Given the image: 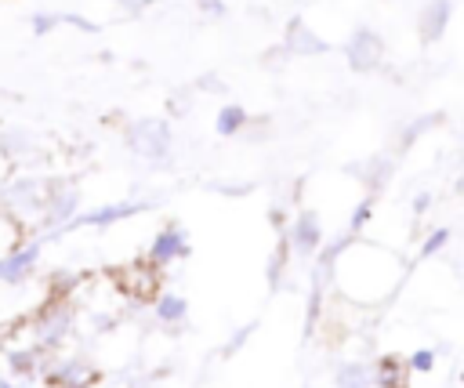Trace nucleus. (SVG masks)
<instances>
[{"mask_svg": "<svg viewBox=\"0 0 464 388\" xmlns=\"http://www.w3.org/2000/svg\"><path fill=\"white\" fill-rule=\"evenodd\" d=\"M268 221H272V228L286 232V210H283V207H272V210H268Z\"/></svg>", "mask_w": 464, "mask_h": 388, "instance_id": "obj_27", "label": "nucleus"}, {"mask_svg": "<svg viewBox=\"0 0 464 388\" xmlns=\"http://www.w3.org/2000/svg\"><path fill=\"white\" fill-rule=\"evenodd\" d=\"M120 4H123V7H127V11H141V7H145V4H149V0H120Z\"/></svg>", "mask_w": 464, "mask_h": 388, "instance_id": "obj_28", "label": "nucleus"}, {"mask_svg": "<svg viewBox=\"0 0 464 388\" xmlns=\"http://www.w3.org/2000/svg\"><path fill=\"white\" fill-rule=\"evenodd\" d=\"M36 149V138L29 134V131H22V127H11V131H0V152L4 156H25V152H33Z\"/></svg>", "mask_w": 464, "mask_h": 388, "instance_id": "obj_18", "label": "nucleus"}, {"mask_svg": "<svg viewBox=\"0 0 464 388\" xmlns=\"http://www.w3.org/2000/svg\"><path fill=\"white\" fill-rule=\"evenodd\" d=\"M152 312H156V319L160 323H167V326H178V323H185V315H188V301H185V294H160L156 301H152Z\"/></svg>", "mask_w": 464, "mask_h": 388, "instance_id": "obj_15", "label": "nucleus"}, {"mask_svg": "<svg viewBox=\"0 0 464 388\" xmlns=\"http://www.w3.org/2000/svg\"><path fill=\"white\" fill-rule=\"evenodd\" d=\"M0 199L7 203L11 214L18 218H33V214H44V203H47V181L44 178H14L0 189Z\"/></svg>", "mask_w": 464, "mask_h": 388, "instance_id": "obj_3", "label": "nucleus"}, {"mask_svg": "<svg viewBox=\"0 0 464 388\" xmlns=\"http://www.w3.org/2000/svg\"><path fill=\"white\" fill-rule=\"evenodd\" d=\"M373 218V196H366L362 203H355V210H352V218H348V236H359L362 228H366V221Z\"/></svg>", "mask_w": 464, "mask_h": 388, "instance_id": "obj_20", "label": "nucleus"}, {"mask_svg": "<svg viewBox=\"0 0 464 388\" xmlns=\"http://www.w3.org/2000/svg\"><path fill=\"white\" fill-rule=\"evenodd\" d=\"M283 236H286V247H294L297 257H312V254L326 243V236H323V218H319L312 207L297 210V218L286 225Z\"/></svg>", "mask_w": 464, "mask_h": 388, "instance_id": "obj_5", "label": "nucleus"}, {"mask_svg": "<svg viewBox=\"0 0 464 388\" xmlns=\"http://www.w3.org/2000/svg\"><path fill=\"white\" fill-rule=\"evenodd\" d=\"M80 207V189L72 181H47V203H44V221L51 228H65L76 218Z\"/></svg>", "mask_w": 464, "mask_h": 388, "instance_id": "obj_7", "label": "nucleus"}, {"mask_svg": "<svg viewBox=\"0 0 464 388\" xmlns=\"http://www.w3.org/2000/svg\"><path fill=\"white\" fill-rule=\"evenodd\" d=\"M29 29H33V36H47L51 29H58V15L54 11H36V15H29Z\"/></svg>", "mask_w": 464, "mask_h": 388, "instance_id": "obj_23", "label": "nucleus"}, {"mask_svg": "<svg viewBox=\"0 0 464 388\" xmlns=\"http://www.w3.org/2000/svg\"><path fill=\"white\" fill-rule=\"evenodd\" d=\"M25 388H29V384H25Z\"/></svg>", "mask_w": 464, "mask_h": 388, "instance_id": "obj_29", "label": "nucleus"}, {"mask_svg": "<svg viewBox=\"0 0 464 388\" xmlns=\"http://www.w3.org/2000/svg\"><path fill=\"white\" fill-rule=\"evenodd\" d=\"M352 174H359V178H362V185H366V189H370V196H373V192H381V189L388 185V178L395 174V160H392L388 152H373L366 163H355V167H352Z\"/></svg>", "mask_w": 464, "mask_h": 388, "instance_id": "obj_14", "label": "nucleus"}, {"mask_svg": "<svg viewBox=\"0 0 464 388\" xmlns=\"http://www.w3.org/2000/svg\"><path fill=\"white\" fill-rule=\"evenodd\" d=\"M188 254H192V247H188L185 228H181L178 221H170V225H163V228L152 236V243H149V250H145V261L156 265V268H163V265H174L178 257H188Z\"/></svg>", "mask_w": 464, "mask_h": 388, "instance_id": "obj_6", "label": "nucleus"}, {"mask_svg": "<svg viewBox=\"0 0 464 388\" xmlns=\"http://www.w3.org/2000/svg\"><path fill=\"white\" fill-rule=\"evenodd\" d=\"M246 123H250L246 109H243V105H236V102H228V105H221V109H218L214 131H218L221 138H232V134H239V131H243Z\"/></svg>", "mask_w": 464, "mask_h": 388, "instance_id": "obj_17", "label": "nucleus"}, {"mask_svg": "<svg viewBox=\"0 0 464 388\" xmlns=\"http://www.w3.org/2000/svg\"><path fill=\"white\" fill-rule=\"evenodd\" d=\"M406 366H410V373H431V370H435V348H417V352H410Z\"/></svg>", "mask_w": 464, "mask_h": 388, "instance_id": "obj_22", "label": "nucleus"}, {"mask_svg": "<svg viewBox=\"0 0 464 388\" xmlns=\"http://www.w3.org/2000/svg\"><path fill=\"white\" fill-rule=\"evenodd\" d=\"M127 149L149 163H163L174 149V134H170V123L163 116H145V120H134L127 127Z\"/></svg>", "mask_w": 464, "mask_h": 388, "instance_id": "obj_1", "label": "nucleus"}, {"mask_svg": "<svg viewBox=\"0 0 464 388\" xmlns=\"http://www.w3.org/2000/svg\"><path fill=\"white\" fill-rule=\"evenodd\" d=\"M450 18H453V0H428V4L420 7V15H417V33H420V40H424V44L439 40V36L446 33Z\"/></svg>", "mask_w": 464, "mask_h": 388, "instance_id": "obj_12", "label": "nucleus"}, {"mask_svg": "<svg viewBox=\"0 0 464 388\" xmlns=\"http://www.w3.org/2000/svg\"><path fill=\"white\" fill-rule=\"evenodd\" d=\"M163 268H156V265H149L145 257L141 261H127V265H120V268H112L109 272V279H112V286L123 294V297H130V301H156L160 294H163V276H160Z\"/></svg>", "mask_w": 464, "mask_h": 388, "instance_id": "obj_2", "label": "nucleus"}, {"mask_svg": "<svg viewBox=\"0 0 464 388\" xmlns=\"http://www.w3.org/2000/svg\"><path fill=\"white\" fill-rule=\"evenodd\" d=\"M199 11H203V15H214V18H221L228 7H225V0H199Z\"/></svg>", "mask_w": 464, "mask_h": 388, "instance_id": "obj_26", "label": "nucleus"}, {"mask_svg": "<svg viewBox=\"0 0 464 388\" xmlns=\"http://www.w3.org/2000/svg\"><path fill=\"white\" fill-rule=\"evenodd\" d=\"M439 120H442V112H424V116H417V120H413V123H410V127L399 134V145H402V149H410V145H413V141H417L424 131H431Z\"/></svg>", "mask_w": 464, "mask_h": 388, "instance_id": "obj_19", "label": "nucleus"}, {"mask_svg": "<svg viewBox=\"0 0 464 388\" xmlns=\"http://www.w3.org/2000/svg\"><path fill=\"white\" fill-rule=\"evenodd\" d=\"M250 334H254V323H243L228 341H225V348H221V355H236V352H243V344L250 341Z\"/></svg>", "mask_w": 464, "mask_h": 388, "instance_id": "obj_24", "label": "nucleus"}, {"mask_svg": "<svg viewBox=\"0 0 464 388\" xmlns=\"http://www.w3.org/2000/svg\"><path fill=\"white\" fill-rule=\"evenodd\" d=\"M44 381H47L51 388H94V384L102 381V370H94L83 355H69V359L47 363Z\"/></svg>", "mask_w": 464, "mask_h": 388, "instance_id": "obj_4", "label": "nucleus"}, {"mask_svg": "<svg viewBox=\"0 0 464 388\" xmlns=\"http://www.w3.org/2000/svg\"><path fill=\"white\" fill-rule=\"evenodd\" d=\"M370 377H373L377 388H410V366H406V355L384 352V355L370 366Z\"/></svg>", "mask_w": 464, "mask_h": 388, "instance_id": "obj_13", "label": "nucleus"}, {"mask_svg": "<svg viewBox=\"0 0 464 388\" xmlns=\"http://www.w3.org/2000/svg\"><path fill=\"white\" fill-rule=\"evenodd\" d=\"M334 388H373V377H370V366L359 363V359H348L334 370Z\"/></svg>", "mask_w": 464, "mask_h": 388, "instance_id": "obj_16", "label": "nucleus"}, {"mask_svg": "<svg viewBox=\"0 0 464 388\" xmlns=\"http://www.w3.org/2000/svg\"><path fill=\"white\" fill-rule=\"evenodd\" d=\"M326 40L319 33H312L304 25V18H290L286 25V36H283V51L286 54H297V58H312V54H326Z\"/></svg>", "mask_w": 464, "mask_h": 388, "instance_id": "obj_11", "label": "nucleus"}, {"mask_svg": "<svg viewBox=\"0 0 464 388\" xmlns=\"http://www.w3.org/2000/svg\"><path fill=\"white\" fill-rule=\"evenodd\" d=\"M381 54H384V44H381V36H377L370 25H359V29L348 36V44H344V58H348V65H352L355 73L377 69V65H381Z\"/></svg>", "mask_w": 464, "mask_h": 388, "instance_id": "obj_9", "label": "nucleus"}, {"mask_svg": "<svg viewBox=\"0 0 464 388\" xmlns=\"http://www.w3.org/2000/svg\"><path fill=\"white\" fill-rule=\"evenodd\" d=\"M450 228L446 225H439V228H431L428 236H424V243H420V257H435L439 250H446V243H450Z\"/></svg>", "mask_w": 464, "mask_h": 388, "instance_id": "obj_21", "label": "nucleus"}, {"mask_svg": "<svg viewBox=\"0 0 464 388\" xmlns=\"http://www.w3.org/2000/svg\"><path fill=\"white\" fill-rule=\"evenodd\" d=\"M152 203L149 199H127V203H105V207H98V210H83V214H76L65 228H58V232H69V228H109V225H116V221H123V218H130V214H141V210H149Z\"/></svg>", "mask_w": 464, "mask_h": 388, "instance_id": "obj_8", "label": "nucleus"}, {"mask_svg": "<svg viewBox=\"0 0 464 388\" xmlns=\"http://www.w3.org/2000/svg\"><path fill=\"white\" fill-rule=\"evenodd\" d=\"M40 239H33V243H25V247H18V250H11V254H4L0 257V283H11V286H18V283H25L29 276H33V268H36V261H40Z\"/></svg>", "mask_w": 464, "mask_h": 388, "instance_id": "obj_10", "label": "nucleus"}, {"mask_svg": "<svg viewBox=\"0 0 464 388\" xmlns=\"http://www.w3.org/2000/svg\"><path fill=\"white\" fill-rule=\"evenodd\" d=\"M431 199H435V196H431L428 189H420V192L413 196V203H410V207H413V214H417V218H420V214H428V210H431Z\"/></svg>", "mask_w": 464, "mask_h": 388, "instance_id": "obj_25", "label": "nucleus"}]
</instances>
